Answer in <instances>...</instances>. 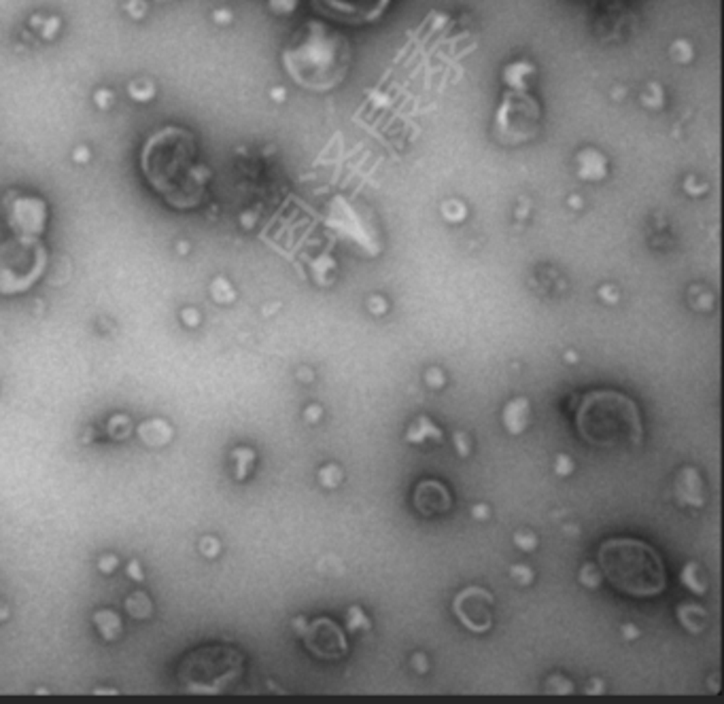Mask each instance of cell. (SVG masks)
<instances>
[{
    "label": "cell",
    "instance_id": "obj_11",
    "mask_svg": "<svg viewBox=\"0 0 724 704\" xmlns=\"http://www.w3.org/2000/svg\"><path fill=\"white\" fill-rule=\"evenodd\" d=\"M93 622H96L98 632L106 641H113V639L120 637L122 622H120V618H117V613L109 611V609H106V611H98L96 615H93Z\"/></svg>",
    "mask_w": 724,
    "mask_h": 704
},
{
    "label": "cell",
    "instance_id": "obj_12",
    "mask_svg": "<svg viewBox=\"0 0 724 704\" xmlns=\"http://www.w3.org/2000/svg\"><path fill=\"white\" fill-rule=\"evenodd\" d=\"M126 611L132 618H149L151 615V600L143 592H134L126 600Z\"/></svg>",
    "mask_w": 724,
    "mask_h": 704
},
{
    "label": "cell",
    "instance_id": "obj_5",
    "mask_svg": "<svg viewBox=\"0 0 724 704\" xmlns=\"http://www.w3.org/2000/svg\"><path fill=\"white\" fill-rule=\"evenodd\" d=\"M245 655L231 645L210 643L187 651L177 664V683L192 696L229 692L245 674Z\"/></svg>",
    "mask_w": 724,
    "mask_h": 704
},
{
    "label": "cell",
    "instance_id": "obj_2",
    "mask_svg": "<svg viewBox=\"0 0 724 704\" xmlns=\"http://www.w3.org/2000/svg\"><path fill=\"white\" fill-rule=\"evenodd\" d=\"M580 437L601 450H635L642 443V414L633 399L618 390H593L576 412Z\"/></svg>",
    "mask_w": 724,
    "mask_h": 704
},
{
    "label": "cell",
    "instance_id": "obj_6",
    "mask_svg": "<svg viewBox=\"0 0 724 704\" xmlns=\"http://www.w3.org/2000/svg\"><path fill=\"white\" fill-rule=\"evenodd\" d=\"M304 645L321 660H340L346 653V639L342 630L327 618L315 620L304 630Z\"/></svg>",
    "mask_w": 724,
    "mask_h": 704
},
{
    "label": "cell",
    "instance_id": "obj_1",
    "mask_svg": "<svg viewBox=\"0 0 724 704\" xmlns=\"http://www.w3.org/2000/svg\"><path fill=\"white\" fill-rule=\"evenodd\" d=\"M196 155L194 136L181 128L161 130L145 145V176L170 206L190 208L202 200L206 170L198 166Z\"/></svg>",
    "mask_w": 724,
    "mask_h": 704
},
{
    "label": "cell",
    "instance_id": "obj_4",
    "mask_svg": "<svg viewBox=\"0 0 724 704\" xmlns=\"http://www.w3.org/2000/svg\"><path fill=\"white\" fill-rule=\"evenodd\" d=\"M289 75L306 87H330L346 64V45L323 23H308L285 51Z\"/></svg>",
    "mask_w": 724,
    "mask_h": 704
},
{
    "label": "cell",
    "instance_id": "obj_8",
    "mask_svg": "<svg viewBox=\"0 0 724 704\" xmlns=\"http://www.w3.org/2000/svg\"><path fill=\"white\" fill-rule=\"evenodd\" d=\"M453 505L449 488L435 482V480H425L420 482L414 490V507L420 515L431 518V515L446 513Z\"/></svg>",
    "mask_w": 724,
    "mask_h": 704
},
{
    "label": "cell",
    "instance_id": "obj_10",
    "mask_svg": "<svg viewBox=\"0 0 724 704\" xmlns=\"http://www.w3.org/2000/svg\"><path fill=\"white\" fill-rule=\"evenodd\" d=\"M43 219L45 208L38 200H17L11 215V225L17 229V233H21V238H34L43 229Z\"/></svg>",
    "mask_w": 724,
    "mask_h": 704
},
{
    "label": "cell",
    "instance_id": "obj_9",
    "mask_svg": "<svg viewBox=\"0 0 724 704\" xmlns=\"http://www.w3.org/2000/svg\"><path fill=\"white\" fill-rule=\"evenodd\" d=\"M321 3L344 19L372 21L383 15L389 0H321Z\"/></svg>",
    "mask_w": 724,
    "mask_h": 704
},
{
    "label": "cell",
    "instance_id": "obj_7",
    "mask_svg": "<svg viewBox=\"0 0 724 704\" xmlns=\"http://www.w3.org/2000/svg\"><path fill=\"white\" fill-rule=\"evenodd\" d=\"M455 615L465 628L474 632H486L490 628V611H493V596L482 588H467L455 598Z\"/></svg>",
    "mask_w": 724,
    "mask_h": 704
},
{
    "label": "cell",
    "instance_id": "obj_3",
    "mask_svg": "<svg viewBox=\"0 0 724 704\" xmlns=\"http://www.w3.org/2000/svg\"><path fill=\"white\" fill-rule=\"evenodd\" d=\"M599 567L605 579L629 596H659L667 583L661 556L637 539L603 541L599 548Z\"/></svg>",
    "mask_w": 724,
    "mask_h": 704
},
{
    "label": "cell",
    "instance_id": "obj_13",
    "mask_svg": "<svg viewBox=\"0 0 724 704\" xmlns=\"http://www.w3.org/2000/svg\"><path fill=\"white\" fill-rule=\"evenodd\" d=\"M680 620L684 622V626H688V630H701V626L705 624V615L701 607H690V605H682L680 607Z\"/></svg>",
    "mask_w": 724,
    "mask_h": 704
}]
</instances>
